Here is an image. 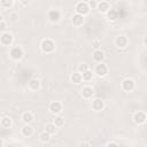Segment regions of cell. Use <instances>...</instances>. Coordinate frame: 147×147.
Masks as SVG:
<instances>
[{"mask_svg": "<svg viewBox=\"0 0 147 147\" xmlns=\"http://www.w3.org/2000/svg\"><path fill=\"white\" fill-rule=\"evenodd\" d=\"M40 48H41V51H42L44 53H46V54L52 53V52L55 51V42H54L52 39L46 38V39H44V40L41 41Z\"/></svg>", "mask_w": 147, "mask_h": 147, "instance_id": "cell-1", "label": "cell"}, {"mask_svg": "<svg viewBox=\"0 0 147 147\" xmlns=\"http://www.w3.org/2000/svg\"><path fill=\"white\" fill-rule=\"evenodd\" d=\"M23 55H24V52H23L22 47H20V46H14L9 51V56L14 61H20L23 57Z\"/></svg>", "mask_w": 147, "mask_h": 147, "instance_id": "cell-2", "label": "cell"}, {"mask_svg": "<svg viewBox=\"0 0 147 147\" xmlns=\"http://www.w3.org/2000/svg\"><path fill=\"white\" fill-rule=\"evenodd\" d=\"M90 9H91V8H90L88 3L85 2V1H79V2H77L76 6H75L76 13H77V14H80V15H83V16L87 15L88 11H90Z\"/></svg>", "mask_w": 147, "mask_h": 147, "instance_id": "cell-3", "label": "cell"}, {"mask_svg": "<svg viewBox=\"0 0 147 147\" xmlns=\"http://www.w3.org/2000/svg\"><path fill=\"white\" fill-rule=\"evenodd\" d=\"M14 41V37L10 32H1V36H0V42L2 46H10Z\"/></svg>", "mask_w": 147, "mask_h": 147, "instance_id": "cell-4", "label": "cell"}, {"mask_svg": "<svg viewBox=\"0 0 147 147\" xmlns=\"http://www.w3.org/2000/svg\"><path fill=\"white\" fill-rule=\"evenodd\" d=\"M94 74H95L98 77H105V76L108 74V67H107L105 63L100 62L99 64H96V65H95Z\"/></svg>", "mask_w": 147, "mask_h": 147, "instance_id": "cell-5", "label": "cell"}, {"mask_svg": "<svg viewBox=\"0 0 147 147\" xmlns=\"http://www.w3.org/2000/svg\"><path fill=\"white\" fill-rule=\"evenodd\" d=\"M122 90L123 91H125V92H131V91H133L134 90V87H136V83H134V80L133 79H131V78H125L123 82H122Z\"/></svg>", "mask_w": 147, "mask_h": 147, "instance_id": "cell-6", "label": "cell"}, {"mask_svg": "<svg viewBox=\"0 0 147 147\" xmlns=\"http://www.w3.org/2000/svg\"><path fill=\"white\" fill-rule=\"evenodd\" d=\"M146 119H147V115H146V113H144V111H137V113H134V115H133V122H134L136 124H138V125L144 124V123L146 122Z\"/></svg>", "mask_w": 147, "mask_h": 147, "instance_id": "cell-7", "label": "cell"}, {"mask_svg": "<svg viewBox=\"0 0 147 147\" xmlns=\"http://www.w3.org/2000/svg\"><path fill=\"white\" fill-rule=\"evenodd\" d=\"M47 17H48V20H49L52 23H56V22H59L60 18H61V13H60V10H57V9H51V10L48 11V14H47Z\"/></svg>", "mask_w": 147, "mask_h": 147, "instance_id": "cell-8", "label": "cell"}, {"mask_svg": "<svg viewBox=\"0 0 147 147\" xmlns=\"http://www.w3.org/2000/svg\"><path fill=\"white\" fill-rule=\"evenodd\" d=\"M49 111L52 114H55V115H59L61 111H62V103L60 101H52L49 103Z\"/></svg>", "mask_w": 147, "mask_h": 147, "instance_id": "cell-9", "label": "cell"}, {"mask_svg": "<svg viewBox=\"0 0 147 147\" xmlns=\"http://www.w3.org/2000/svg\"><path fill=\"white\" fill-rule=\"evenodd\" d=\"M127 44H129V40H127V38L125 36H118V37L115 38V45L121 49L126 48Z\"/></svg>", "mask_w": 147, "mask_h": 147, "instance_id": "cell-10", "label": "cell"}, {"mask_svg": "<svg viewBox=\"0 0 147 147\" xmlns=\"http://www.w3.org/2000/svg\"><path fill=\"white\" fill-rule=\"evenodd\" d=\"M103 108H105V101H103L102 99L96 98V99H94V100L92 101V109H93V110H95V111H101Z\"/></svg>", "mask_w": 147, "mask_h": 147, "instance_id": "cell-11", "label": "cell"}, {"mask_svg": "<svg viewBox=\"0 0 147 147\" xmlns=\"http://www.w3.org/2000/svg\"><path fill=\"white\" fill-rule=\"evenodd\" d=\"M71 23H72V25H75V26H80V25H83V24H84V16L76 13V14L72 15V17H71Z\"/></svg>", "mask_w": 147, "mask_h": 147, "instance_id": "cell-12", "label": "cell"}, {"mask_svg": "<svg viewBox=\"0 0 147 147\" xmlns=\"http://www.w3.org/2000/svg\"><path fill=\"white\" fill-rule=\"evenodd\" d=\"M94 95V90L91 86H85L82 88V96L84 99H92V96Z\"/></svg>", "mask_w": 147, "mask_h": 147, "instance_id": "cell-13", "label": "cell"}, {"mask_svg": "<svg viewBox=\"0 0 147 147\" xmlns=\"http://www.w3.org/2000/svg\"><path fill=\"white\" fill-rule=\"evenodd\" d=\"M92 56H93V60H94L95 62H98V63H100V62H102V61L105 60V53H103V51H101V49H95V51L93 52Z\"/></svg>", "mask_w": 147, "mask_h": 147, "instance_id": "cell-14", "label": "cell"}, {"mask_svg": "<svg viewBox=\"0 0 147 147\" xmlns=\"http://www.w3.org/2000/svg\"><path fill=\"white\" fill-rule=\"evenodd\" d=\"M70 80H71V83H74V84H80L82 80H83V75H82L79 71H75V72L71 74Z\"/></svg>", "mask_w": 147, "mask_h": 147, "instance_id": "cell-15", "label": "cell"}, {"mask_svg": "<svg viewBox=\"0 0 147 147\" xmlns=\"http://www.w3.org/2000/svg\"><path fill=\"white\" fill-rule=\"evenodd\" d=\"M28 86H29V88H30L31 91H38V90L40 88V82H39V79H37V78H32V79H30Z\"/></svg>", "mask_w": 147, "mask_h": 147, "instance_id": "cell-16", "label": "cell"}, {"mask_svg": "<svg viewBox=\"0 0 147 147\" xmlns=\"http://www.w3.org/2000/svg\"><path fill=\"white\" fill-rule=\"evenodd\" d=\"M106 14H107V20L110 22H115L118 18V11L116 9H109Z\"/></svg>", "mask_w": 147, "mask_h": 147, "instance_id": "cell-17", "label": "cell"}, {"mask_svg": "<svg viewBox=\"0 0 147 147\" xmlns=\"http://www.w3.org/2000/svg\"><path fill=\"white\" fill-rule=\"evenodd\" d=\"M98 11L100 13H107L109 9H110V5L107 2V1H101L98 3V7H96Z\"/></svg>", "mask_w": 147, "mask_h": 147, "instance_id": "cell-18", "label": "cell"}, {"mask_svg": "<svg viewBox=\"0 0 147 147\" xmlns=\"http://www.w3.org/2000/svg\"><path fill=\"white\" fill-rule=\"evenodd\" d=\"M11 124H13V121H11V118L8 117V116H3V117L1 118V121H0V125H1V127H3V129H9V127L11 126Z\"/></svg>", "mask_w": 147, "mask_h": 147, "instance_id": "cell-19", "label": "cell"}, {"mask_svg": "<svg viewBox=\"0 0 147 147\" xmlns=\"http://www.w3.org/2000/svg\"><path fill=\"white\" fill-rule=\"evenodd\" d=\"M22 121L25 123V124H30L32 121H33V115H32V113H30V111H24L23 114H22Z\"/></svg>", "mask_w": 147, "mask_h": 147, "instance_id": "cell-20", "label": "cell"}, {"mask_svg": "<svg viewBox=\"0 0 147 147\" xmlns=\"http://www.w3.org/2000/svg\"><path fill=\"white\" fill-rule=\"evenodd\" d=\"M22 134L24 137H31L33 134V129L29 125V124H25L23 127H22Z\"/></svg>", "mask_w": 147, "mask_h": 147, "instance_id": "cell-21", "label": "cell"}, {"mask_svg": "<svg viewBox=\"0 0 147 147\" xmlns=\"http://www.w3.org/2000/svg\"><path fill=\"white\" fill-rule=\"evenodd\" d=\"M56 129H57V126H56L54 123H48V124H46V126H45V131H47V132L51 133V134H55Z\"/></svg>", "mask_w": 147, "mask_h": 147, "instance_id": "cell-22", "label": "cell"}, {"mask_svg": "<svg viewBox=\"0 0 147 147\" xmlns=\"http://www.w3.org/2000/svg\"><path fill=\"white\" fill-rule=\"evenodd\" d=\"M82 75H83V80L90 82V80H92V78H93V76H94V72H92V71L88 69V70H86L85 72H83Z\"/></svg>", "mask_w": 147, "mask_h": 147, "instance_id": "cell-23", "label": "cell"}, {"mask_svg": "<svg viewBox=\"0 0 147 147\" xmlns=\"http://www.w3.org/2000/svg\"><path fill=\"white\" fill-rule=\"evenodd\" d=\"M51 133H48L47 131H44V132H41L40 133V136H39V139H40V141L41 142H47L49 139H51Z\"/></svg>", "mask_w": 147, "mask_h": 147, "instance_id": "cell-24", "label": "cell"}, {"mask_svg": "<svg viewBox=\"0 0 147 147\" xmlns=\"http://www.w3.org/2000/svg\"><path fill=\"white\" fill-rule=\"evenodd\" d=\"M53 123L57 126V127H61L64 125V118L61 117V116H55V118L53 119Z\"/></svg>", "mask_w": 147, "mask_h": 147, "instance_id": "cell-25", "label": "cell"}, {"mask_svg": "<svg viewBox=\"0 0 147 147\" xmlns=\"http://www.w3.org/2000/svg\"><path fill=\"white\" fill-rule=\"evenodd\" d=\"M0 5L2 8H10L14 5V0H0Z\"/></svg>", "mask_w": 147, "mask_h": 147, "instance_id": "cell-26", "label": "cell"}, {"mask_svg": "<svg viewBox=\"0 0 147 147\" xmlns=\"http://www.w3.org/2000/svg\"><path fill=\"white\" fill-rule=\"evenodd\" d=\"M86 70H88V65H87L86 63H80V64L78 65V68H77V71H79L80 74L85 72Z\"/></svg>", "mask_w": 147, "mask_h": 147, "instance_id": "cell-27", "label": "cell"}, {"mask_svg": "<svg viewBox=\"0 0 147 147\" xmlns=\"http://www.w3.org/2000/svg\"><path fill=\"white\" fill-rule=\"evenodd\" d=\"M17 18H18V14H17V13H10V14H9V20H10L11 22H16Z\"/></svg>", "mask_w": 147, "mask_h": 147, "instance_id": "cell-28", "label": "cell"}, {"mask_svg": "<svg viewBox=\"0 0 147 147\" xmlns=\"http://www.w3.org/2000/svg\"><path fill=\"white\" fill-rule=\"evenodd\" d=\"M92 45H93V47H94L95 49H99V47L101 46V41H100L99 39H93Z\"/></svg>", "mask_w": 147, "mask_h": 147, "instance_id": "cell-29", "label": "cell"}, {"mask_svg": "<svg viewBox=\"0 0 147 147\" xmlns=\"http://www.w3.org/2000/svg\"><path fill=\"white\" fill-rule=\"evenodd\" d=\"M87 3H88V6H90V8H92V9H94V8L98 7V2H96L95 0H90Z\"/></svg>", "mask_w": 147, "mask_h": 147, "instance_id": "cell-30", "label": "cell"}, {"mask_svg": "<svg viewBox=\"0 0 147 147\" xmlns=\"http://www.w3.org/2000/svg\"><path fill=\"white\" fill-rule=\"evenodd\" d=\"M0 30H1V32H5V30H6V22H5V20H0Z\"/></svg>", "mask_w": 147, "mask_h": 147, "instance_id": "cell-31", "label": "cell"}, {"mask_svg": "<svg viewBox=\"0 0 147 147\" xmlns=\"http://www.w3.org/2000/svg\"><path fill=\"white\" fill-rule=\"evenodd\" d=\"M107 146H118V144H117V142H113V141H110V142H107Z\"/></svg>", "mask_w": 147, "mask_h": 147, "instance_id": "cell-32", "label": "cell"}, {"mask_svg": "<svg viewBox=\"0 0 147 147\" xmlns=\"http://www.w3.org/2000/svg\"><path fill=\"white\" fill-rule=\"evenodd\" d=\"M79 146H91V144L90 142H80Z\"/></svg>", "mask_w": 147, "mask_h": 147, "instance_id": "cell-33", "label": "cell"}, {"mask_svg": "<svg viewBox=\"0 0 147 147\" xmlns=\"http://www.w3.org/2000/svg\"><path fill=\"white\" fill-rule=\"evenodd\" d=\"M142 42H144V46H146V47H147V37H145V38H144Z\"/></svg>", "mask_w": 147, "mask_h": 147, "instance_id": "cell-34", "label": "cell"}]
</instances>
